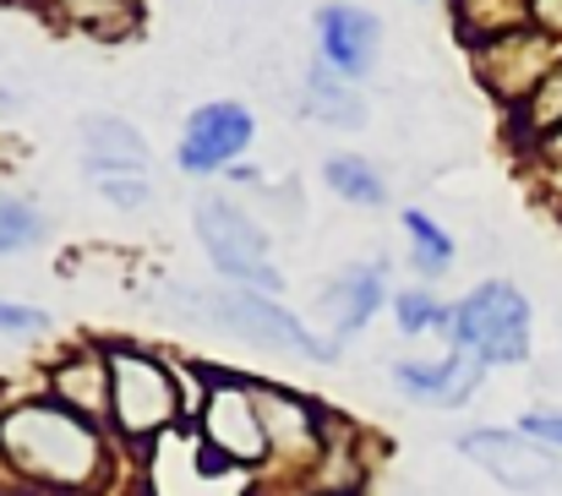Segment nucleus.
Instances as JSON below:
<instances>
[{
    "label": "nucleus",
    "instance_id": "f257e3e1",
    "mask_svg": "<svg viewBox=\"0 0 562 496\" xmlns=\"http://www.w3.org/2000/svg\"><path fill=\"white\" fill-rule=\"evenodd\" d=\"M110 426L71 415L49 393L0 409V470L44 496H82L110 475Z\"/></svg>",
    "mask_w": 562,
    "mask_h": 496
},
{
    "label": "nucleus",
    "instance_id": "f03ea898",
    "mask_svg": "<svg viewBox=\"0 0 562 496\" xmlns=\"http://www.w3.org/2000/svg\"><path fill=\"white\" fill-rule=\"evenodd\" d=\"M110 354V437L126 448H148L159 442L170 426H181L196 415V393L202 382H191L187 371H176L170 360H159L154 349L137 343H104Z\"/></svg>",
    "mask_w": 562,
    "mask_h": 496
},
{
    "label": "nucleus",
    "instance_id": "7ed1b4c3",
    "mask_svg": "<svg viewBox=\"0 0 562 496\" xmlns=\"http://www.w3.org/2000/svg\"><path fill=\"white\" fill-rule=\"evenodd\" d=\"M191 312L213 328H224L229 338H246L257 349H279V354H301V360H317V365H334L339 360V343L312 332L290 306H279V295H257V290H235V284H218V290H187Z\"/></svg>",
    "mask_w": 562,
    "mask_h": 496
},
{
    "label": "nucleus",
    "instance_id": "20e7f679",
    "mask_svg": "<svg viewBox=\"0 0 562 496\" xmlns=\"http://www.w3.org/2000/svg\"><path fill=\"white\" fill-rule=\"evenodd\" d=\"M530 328H536V312H530L525 290H514L508 279H486L464 301H453L448 343L486 360V371L492 365H525L530 360Z\"/></svg>",
    "mask_w": 562,
    "mask_h": 496
},
{
    "label": "nucleus",
    "instance_id": "39448f33",
    "mask_svg": "<svg viewBox=\"0 0 562 496\" xmlns=\"http://www.w3.org/2000/svg\"><path fill=\"white\" fill-rule=\"evenodd\" d=\"M196 437L207 448V470H262L268 464V431L257 415V393L246 376L207 371L196 393Z\"/></svg>",
    "mask_w": 562,
    "mask_h": 496
},
{
    "label": "nucleus",
    "instance_id": "423d86ee",
    "mask_svg": "<svg viewBox=\"0 0 562 496\" xmlns=\"http://www.w3.org/2000/svg\"><path fill=\"white\" fill-rule=\"evenodd\" d=\"M196 240H202V251H207V262L218 268L224 284L257 290V295H279L284 290V273L268 257V235H262V224L246 207H235L224 196L196 202Z\"/></svg>",
    "mask_w": 562,
    "mask_h": 496
},
{
    "label": "nucleus",
    "instance_id": "0eeeda50",
    "mask_svg": "<svg viewBox=\"0 0 562 496\" xmlns=\"http://www.w3.org/2000/svg\"><path fill=\"white\" fill-rule=\"evenodd\" d=\"M257 393V415H262V431H268V464L279 475H295L312 486L317 464H323V448H328V426L334 415L295 393V387H279V382H251Z\"/></svg>",
    "mask_w": 562,
    "mask_h": 496
},
{
    "label": "nucleus",
    "instance_id": "6e6552de",
    "mask_svg": "<svg viewBox=\"0 0 562 496\" xmlns=\"http://www.w3.org/2000/svg\"><path fill=\"white\" fill-rule=\"evenodd\" d=\"M459 453L475 470H486L497 486H508V492H519V496H541L562 481V453L541 448L519 426L514 431L508 426H475V431L459 437Z\"/></svg>",
    "mask_w": 562,
    "mask_h": 496
},
{
    "label": "nucleus",
    "instance_id": "1a4fd4ad",
    "mask_svg": "<svg viewBox=\"0 0 562 496\" xmlns=\"http://www.w3.org/2000/svg\"><path fill=\"white\" fill-rule=\"evenodd\" d=\"M558 60H562L558 38H547V33L530 22V27H519V33H503V38L481 44L475 71H481L486 93H497L503 104H530V93L547 82V71H552Z\"/></svg>",
    "mask_w": 562,
    "mask_h": 496
},
{
    "label": "nucleus",
    "instance_id": "9d476101",
    "mask_svg": "<svg viewBox=\"0 0 562 496\" xmlns=\"http://www.w3.org/2000/svg\"><path fill=\"white\" fill-rule=\"evenodd\" d=\"M486 382V360H475L470 349H448L442 360H398L393 365V387L426 409H464Z\"/></svg>",
    "mask_w": 562,
    "mask_h": 496
},
{
    "label": "nucleus",
    "instance_id": "9b49d317",
    "mask_svg": "<svg viewBox=\"0 0 562 496\" xmlns=\"http://www.w3.org/2000/svg\"><path fill=\"white\" fill-rule=\"evenodd\" d=\"M246 148H251V110L224 99V104L191 110L187 137H181L176 159H181V169H191V174H213V169L235 165Z\"/></svg>",
    "mask_w": 562,
    "mask_h": 496
},
{
    "label": "nucleus",
    "instance_id": "f8f14e48",
    "mask_svg": "<svg viewBox=\"0 0 562 496\" xmlns=\"http://www.w3.org/2000/svg\"><path fill=\"white\" fill-rule=\"evenodd\" d=\"M317 44H323V66L339 71L345 82H356V77H367L376 66L382 27L361 5H323L317 11Z\"/></svg>",
    "mask_w": 562,
    "mask_h": 496
},
{
    "label": "nucleus",
    "instance_id": "ddd939ff",
    "mask_svg": "<svg viewBox=\"0 0 562 496\" xmlns=\"http://www.w3.org/2000/svg\"><path fill=\"white\" fill-rule=\"evenodd\" d=\"M44 393H49L55 404H66L71 415L104 426V420H110V354H104L99 343L60 354V360L49 365V376H44Z\"/></svg>",
    "mask_w": 562,
    "mask_h": 496
},
{
    "label": "nucleus",
    "instance_id": "4468645a",
    "mask_svg": "<svg viewBox=\"0 0 562 496\" xmlns=\"http://www.w3.org/2000/svg\"><path fill=\"white\" fill-rule=\"evenodd\" d=\"M387 306V284H382V262H356L345 268L328 290H323V317H328V338L345 343L350 332H361L376 312Z\"/></svg>",
    "mask_w": 562,
    "mask_h": 496
},
{
    "label": "nucleus",
    "instance_id": "2eb2a0df",
    "mask_svg": "<svg viewBox=\"0 0 562 496\" xmlns=\"http://www.w3.org/2000/svg\"><path fill=\"white\" fill-rule=\"evenodd\" d=\"M312 121H323V126H339V132H356V126H367V99L356 93V82H345L339 71H328V66H312L306 71V104H301Z\"/></svg>",
    "mask_w": 562,
    "mask_h": 496
},
{
    "label": "nucleus",
    "instance_id": "dca6fc26",
    "mask_svg": "<svg viewBox=\"0 0 562 496\" xmlns=\"http://www.w3.org/2000/svg\"><path fill=\"white\" fill-rule=\"evenodd\" d=\"M82 137H88V165L99 174H143V165H148V143L126 121H110V115L88 121Z\"/></svg>",
    "mask_w": 562,
    "mask_h": 496
},
{
    "label": "nucleus",
    "instance_id": "f3484780",
    "mask_svg": "<svg viewBox=\"0 0 562 496\" xmlns=\"http://www.w3.org/2000/svg\"><path fill=\"white\" fill-rule=\"evenodd\" d=\"M453 11H459V27L481 44L530 27V0H453Z\"/></svg>",
    "mask_w": 562,
    "mask_h": 496
},
{
    "label": "nucleus",
    "instance_id": "a211bd4d",
    "mask_svg": "<svg viewBox=\"0 0 562 496\" xmlns=\"http://www.w3.org/2000/svg\"><path fill=\"white\" fill-rule=\"evenodd\" d=\"M404 235H409V262H415L420 279H437V273L453 268V235H448L431 213L409 207V213H404Z\"/></svg>",
    "mask_w": 562,
    "mask_h": 496
},
{
    "label": "nucleus",
    "instance_id": "6ab92c4d",
    "mask_svg": "<svg viewBox=\"0 0 562 496\" xmlns=\"http://www.w3.org/2000/svg\"><path fill=\"white\" fill-rule=\"evenodd\" d=\"M387 306H393V323H398V332H409V338H420V332H442V338H448L453 306H442L431 290H398Z\"/></svg>",
    "mask_w": 562,
    "mask_h": 496
},
{
    "label": "nucleus",
    "instance_id": "aec40b11",
    "mask_svg": "<svg viewBox=\"0 0 562 496\" xmlns=\"http://www.w3.org/2000/svg\"><path fill=\"white\" fill-rule=\"evenodd\" d=\"M328 185L345 196V202H356V207H382L387 202V185H382V174H376L367 159H356V154H345V159H328Z\"/></svg>",
    "mask_w": 562,
    "mask_h": 496
},
{
    "label": "nucleus",
    "instance_id": "412c9836",
    "mask_svg": "<svg viewBox=\"0 0 562 496\" xmlns=\"http://www.w3.org/2000/svg\"><path fill=\"white\" fill-rule=\"evenodd\" d=\"M38 240H44V213H38L27 196H11V191H0V257L33 251Z\"/></svg>",
    "mask_w": 562,
    "mask_h": 496
},
{
    "label": "nucleus",
    "instance_id": "4be33fe9",
    "mask_svg": "<svg viewBox=\"0 0 562 496\" xmlns=\"http://www.w3.org/2000/svg\"><path fill=\"white\" fill-rule=\"evenodd\" d=\"M525 110V126H530V137H558L562 132V60L547 71V82L530 93V104H519Z\"/></svg>",
    "mask_w": 562,
    "mask_h": 496
},
{
    "label": "nucleus",
    "instance_id": "5701e85b",
    "mask_svg": "<svg viewBox=\"0 0 562 496\" xmlns=\"http://www.w3.org/2000/svg\"><path fill=\"white\" fill-rule=\"evenodd\" d=\"M66 11H71L88 33H104V38H115V33H126V27L137 22V5H132V0H66Z\"/></svg>",
    "mask_w": 562,
    "mask_h": 496
},
{
    "label": "nucleus",
    "instance_id": "b1692460",
    "mask_svg": "<svg viewBox=\"0 0 562 496\" xmlns=\"http://www.w3.org/2000/svg\"><path fill=\"white\" fill-rule=\"evenodd\" d=\"M49 328V312H38V306H22V301H0V332H11V338H33V332Z\"/></svg>",
    "mask_w": 562,
    "mask_h": 496
},
{
    "label": "nucleus",
    "instance_id": "393cba45",
    "mask_svg": "<svg viewBox=\"0 0 562 496\" xmlns=\"http://www.w3.org/2000/svg\"><path fill=\"white\" fill-rule=\"evenodd\" d=\"M519 431L536 437L541 448L562 453V409H525V415H519Z\"/></svg>",
    "mask_w": 562,
    "mask_h": 496
},
{
    "label": "nucleus",
    "instance_id": "a878e982",
    "mask_svg": "<svg viewBox=\"0 0 562 496\" xmlns=\"http://www.w3.org/2000/svg\"><path fill=\"white\" fill-rule=\"evenodd\" d=\"M104 196H110L115 207H148L154 185H148L143 174H104Z\"/></svg>",
    "mask_w": 562,
    "mask_h": 496
},
{
    "label": "nucleus",
    "instance_id": "bb28decb",
    "mask_svg": "<svg viewBox=\"0 0 562 496\" xmlns=\"http://www.w3.org/2000/svg\"><path fill=\"white\" fill-rule=\"evenodd\" d=\"M530 22L562 44V0H530Z\"/></svg>",
    "mask_w": 562,
    "mask_h": 496
},
{
    "label": "nucleus",
    "instance_id": "cd10ccee",
    "mask_svg": "<svg viewBox=\"0 0 562 496\" xmlns=\"http://www.w3.org/2000/svg\"><path fill=\"white\" fill-rule=\"evenodd\" d=\"M547 169H552V185L562 191V132L558 137H547Z\"/></svg>",
    "mask_w": 562,
    "mask_h": 496
},
{
    "label": "nucleus",
    "instance_id": "c85d7f7f",
    "mask_svg": "<svg viewBox=\"0 0 562 496\" xmlns=\"http://www.w3.org/2000/svg\"><path fill=\"white\" fill-rule=\"evenodd\" d=\"M301 496H356V492H323V486H306Z\"/></svg>",
    "mask_w": 562,
    "mask_h": 496
},
{
    "label": "nucleus",
    "instance_id": "c756f323",
    "mask_svg": "<svg viewBox=\"0 0 562 496\" xmlns=\"http://www.w3.org/2000/svg\"><path fill=\"white\" fill-rule=\"evenodd\" d=\"M0 5H16V0H0Z\"/></svg>",
    "mask_w": 562,
    "mask_h": 496
}]
</instances>
